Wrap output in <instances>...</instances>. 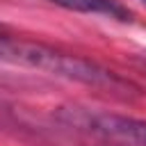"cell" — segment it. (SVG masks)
Wrapping results in <instances>:
<instances>
[{
  "label": "cell",
  "mask_w": 146,
  "mask_h": 146,
  "mask_svg": "<svg viewBox=\"0 0 146 146\" xmlns=\"http://www.w3.org/2000/svg\"><path fill=\"white\" fill-rule=\"evenodd\" d=\"M0 62L34 68V71L62 78V80L80 82V84L107 91V94L119 96V98H130L137 94V87L130 80L121 78L119 73H114V71H110L96 62L62 52V50H55L50 46L34 43V41L0 36Z\"/></svg>",
  "instance_id": "cell-1"
},
{
  "label": "cell",
  "mask_w": 146,
  "mask_h": 146,
  "mask_svg": "<svg viewBox=\"0 0 146 146\" xmlns=\"http://www.w3.org/2000/svg\"><path fill=\"white\" fill-rule=\"evenodd\" d=\"M59 119L73 128L87 130L96 137L119 141L125 146H146V121L112 112H89V110H64Z\"/></svg>",
  "instance_id": "cell-2"
},
{
  "label": "cell",
  "mask_w": 146,
  "mask_h": 146,
  "mask_svg": "<svg viewBox=\"0 0 146 146\" xmlns=\"http://www.w3.org/2000/svg\"><path fill=\"white\" fill-rule=\"evenodd\" d=\"M57 7L80 11V14H96V16H107L116 21H130V9L121 5L119 0H50Z\"/></svg>",
  "instance_id": "cell-3"
},
{
  "label": "cell",
  "mask_w": 146,
  "mask_h": 146,
  "mask_svg": "<svg viewBox=\"0 0 146 146\" xmlns=\"http://www.w3.org/2000/svg\"><path fill=\"white\" fill-rule=\"evenodd\" d=\"M139 64H141V66L146 68V55H141V57H139Z\"/></svg>",
  "instance_id": "cell-4"
},
{
  "label": "cell",
  "mask_w": 146,
  "mask_h": 146,
  "mask_svg": "<svg viewBox=\"0 0 146 146\" xmlns=\"http://www.w3.org/2000/svg\"><path fill=\"white\" fill-rule=\"evenodd\" d=\"M141 2H144V5H146V0H141Z\"/></svg>",
  "instance_id": "cell-5"
}]
</instances>
